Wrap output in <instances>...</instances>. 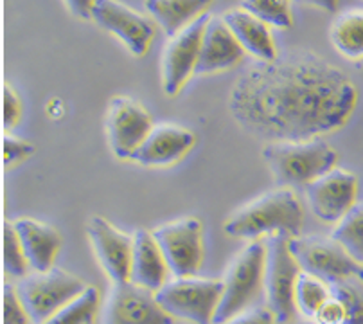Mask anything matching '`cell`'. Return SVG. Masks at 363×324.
I'll return each mask as SVG.
<instances>
[{
  "instance_id": "3957f363",
  "label": "cell",
  "mask_w": 363,
  "mask_h": 324,
  "mask_svg": "<svg viewBox=\"0 0 363 324\" xmlns=\"http://www.w3.org/2000/svg\"><path fill=\"white\" fill-rule=\"evenodd\" d=\"M263 158L279 185H308L335 170L338 153L322 137L308 141L267 143Z\"/></svg>"
},
{
  "instance_id": "d590c367",
  "label": "cell",
  "mask_w": 363,
  "mask_h": 324,
  "mask_svg": "<svg viewBox=\"0 0 363 324\" xmlns=\"http://www.w3.org/2000/svg\"><path fill=\"white\" fill-rule=\"evenodd\" d=\"M294 324H317V323H315L313 319H306V317H304V319H298V320H295Z\"/></svg>"
},
{
  "instance_id": "4dcf8cb0",
  "label": "cell",
  "mask_w": 363,
  "mask_h": 324,
  "mask_svg": "<svg viewBox=\"0 0 363 324\" xmlns=\"http://www.w3.org/2000/svg\"><path fill=\"white\" fill-rule=\"evenodd\" d=\"M22 119V101H20L18 94L15 89L9 85H4V92H2V123H4L6 130L15 128Z\"/></svg>"
},
{
  "instance_id": "8d00e7d4",
  "label": "cell",
  "mask_w": 363,
  "mask_h": 324,
  "mask_svg": "<svg viewBox=\"0 0 363 324\" xmlns=\"http://www.w3.org/2000/svg\"><path fill=\"white\" fill-rule=\"evenodd\" d=\"M90 324H96V323H90Z\"/></svg>"
},
{
  "instance_id": "ba28073f",
  "label": "cell",
  "mask_w": 363,
  "mask_h": 324,
  "mask_svg": "<svg viewBox=\"0 0 363 324\" xmlns=\"http://www.w3.org/2000/svg\"><path fill=\"white\" fill-rule=\"evenodd\" d=\"M290 251L302 272L328 285L344 279L363 283V263L356 261L331 236H290Z\"/></svg>"
},
{
  "instance_id": "ac0fdd59",
  "label": "cell",
  "mask_w": 363,
  "mask_h": 324,
  "mask_svg": "<svg viewBox=\"0 0 363 324\" xmlns=\"http://www.w3.org/2000/svg\"><path fill=\"white\" fill-rule=\"evenodd\" d=\"M169 266L160 251L153 232L146 229H137L133 232L132 266H130V281L143 288L159 292L167 283Z\"/></svg>"
},
{
  "instance_id": "836d02e7",
  "label": "cell",
  "mask_w": 363,
  "mask_h": 324,
  "mask_svg": "<svg viewBox=\"0 0 363 324\" xmlns=\"http://www.w3.org/2000/svg\"><path fill=\"white\" fill-rule=\"evenodd\" d=\"M97 0H63L70 15L79 20H92V9Z\"/></svg>"
},
{
  "instance_id": "52a82bcc",
  "label": "cell",
  "mask_w": 363,
  "mask_h": 324,
  "mask_svg": "<svg viewBox=\"0 0 363 324\" xmlns=\"http://www.w3.org/2000/svg\"><path fill=\"white\" fill-rule=\"evenodd\" d=\"M223 293V279L174 278L167 281L155 297L173 319L193 324H213L214 313Z\"/></svg>"
},
{
  "instance_id": "5bb4252c",
  "label": "cell",
  "mask_w": 363,
  "mask_h": 324,
  "mask_svg": "<svg viewBox=\"0 0 363 324\" xmlns=\"http://www.w3.org/2000/svg\"><path fill=\"white\" fill-rule=\"evenodd\" d=\"M358 197V177L352 171L335 168L306 185V200L324 224H338L351 211Z\"/></svg>"
},
{
  "instance_id": "d6a6232c",
  "label": "cell",
  "mask_w": 363,
  "mask_h": 324,
  "mask_svg": "<svg viewBox=\"0 0 363 324\" xmlns=\"http://www.w3.org/2000/svg\"><path fill=\"white\" fill-rule=\"evenodd\" d=\"M274 315L270 310L257 308V310H247V312L240 313V315L232 317L230 320H225L220 324H274Z\"/></svg>"
},
{
  "instance_id": "1f68e13d",
  "label": "cell",
  "mask_w": 363,
  "mask_h": 324,
  "mask_svg": "<svg viewBox=\"0 0 363 324\" xmlns=\"http://www.w3.org/2000/svg\"><path fill=\"white\" fill-rule=\"evenodd\" d=\"M345 312L342 303L336 299V297H329L328 301L318 308V312L315 313L313 320L317 324H344Z\"/></svg>"
},
{
  "instance_id": "7c38bea8",
  "label": "cell",
  "mask_w": 363,
  "mask_h": 324,
  "mask_svg": "<svg viewBox=\"0 0 363 324\" xmlns=\"http://www.w3.org/2000/svg\"><path fill=\"white\" fill-rule=\"evenodd\" d=\"M174 319L159 305L155 292L132 281L112 283L101 324H173Z\"/></svg>"
},
{
  "instance_id": "8992f818",
  "label": "cell",
  "mask_w": 363,
  "mask_h": 324,
  "mask_svg": "<svg viewBox=\"0 0 363 324\" xmlns=\"http://www.w3.org/2000/svg\"><path fill=\"white\" fill-rule=\"evenodd\" d=\"M89 285L67 270L52 266L45 272H29L16 285L20 301L23 303L33 324H42L55 315L62 306L70 303Z\"/></svg>"
},
{
  "instance_id": "2e32d148",
  "label": "cell",
  "mask_w": 363,
  "mask_h": 324,
  "mask_svg": "<svg viewBox=\"0 0 363 324\" xmlns=\"http://www.w3.org/2000/svg\"><path fill=\"white\" fill-rule=\"evenodd\" d=\"M196 144L193 130L178 124H155L132 161L146 168L173 166Z\"/></svg>"
},
{
  "instance_id": "5b68a950",
  "label": "cell",
  "mask_w": 363,
  "mask_h": 324,
  "mask_svg": "<svg viewBox=\"0 0 363 324\" xmlns=\"http://www.w3.org/2000/svg\"><path fill=\"white\" fill-rule=\"evenodd\" d=\"M264 259L263 290L267 293L268 310L277 324L295 319V285L302 270L290 251V234L277 232L268 236Z\"/></svg>"
},
{
  "instance_id": "8fae6325",
  "label": "cell",
  "mask_w": 363,
  "mask_h": 324,
  "mask_svg": "<svg viewBox=\"0 0 363 324\" xmlns=\"http://www.w3.org/2000/svg\"><path fill=\"white\" fill-rule=\"evenodd\" d=\"M92 22L121 40L135 58L146 56L157 35L153 20L119 0H97L92 9Z\"/></svg>"
},
{
  "instance_id": "603a6c76",
  "label": "cell",
  "mask_w": 363,
  "mask_h": 324,
  "mask_svg": "<svg viewBox=\"0 0 363 324\" xmlns=\"http://www.w3.org/2000/svg\"><path fill=\"white\" fill-rule=\"evenodd\" d=\"M331 238L356 259L363 263V202H356L351 211L331 231Z\"/></svg>"
},
{
  "instance_id": "4316f807",
  "label": "cell",
  "mask_w": 363,
  "mask_h": 324,
  "mask_svg": "<svg viewBox=\"0 0 363 324\" xmlns=\"http://www.w3.org/2000/svg\"><path fill=\"white\" fill-rule=\"evenodd\" d=\"M2 263H4V272L6 276L11 278L22 279L29 274L28 258L23 254L22 243H20L18 234L15 231L13 222L6 220L4 227H2Z\"/></svg>"
},
{
  "instance_id": "44dd1931",
  "label": "cell",
  "mask_w": 363,
  "mask_h": 324,
  "mask_svg": "<svg viewBox=\"0 0 363 324\" xmlns=\"http://www.w3.org/2000/svg\"><path fill=\"white\" fill-rule=\"evenodd\" d=\"M211 4L213 0H144V9L164 35L171 38L207 15Z\"/></svg>"
},
{
  "instance_id": "f1b7e54d",
  "label": "cell",
  "mask_w": 363,
  "mask_h": 324,
  "mask_svg": "<svg viewBox=\"0 0 363 324\" xmlns=\"http://www.w3.org/2000/svg\"><path fill=\"white\" fill-rule=\"evenodd\" d=\"M4 292H2V324H33L28 310L20 301V296L16 292V286L4 283Z\"/></svg>"
},
{
  "instance_id": "e0dca14e",
  "label": "cell",
  "mask_w": 363,
  "mask_h": 324,
  "mask_svg": "<svg viewBox=\"0 0 363 324\" xmlns=\"http://www.w3.org/2000/svg\"><path fill=\"white\" fill-rule=\"evenodd\" d=\"M245 49L236 36L232 35L221 16H211L201 36L200 58H198L194 76L225 72L236 67L243 60Z\"/></svg>"
},
{
  "instance_id": "9a60e30c",
  "label": "cell",
  "mask_w": 363,
  "mask_h": 324,
  "mask_svg": "<svg viewBox=\"0 0 363 324\" xmlns=\"http://www.w3.org/2000/svg\"><path fill=\"white\" fill-rule=\"evenodd\" d=\"M86 236L97 263L112 283L130 281L133 234H126L110 224L105 216H92L86 224Z\"/></svg>"
},
{
  "instance_id": "6da1fadb",
  "label": "cell",
  "mask_w": 363,
  "mask_h": 324,
  "mask_svg": "<svg viewBox=\"0 0 363 324\" xmlns=\"http://www.w3.org/2000/svg\"><path fill=\"white\" fill-rule=\"evenodd\" d=\"M358 89L347 74L309 50L255 62L236 80L228 110L264 143L324 137L349 123Z\"/></svg>"
},
{
  "instance_id": "277c9868",
  "label": "cell",
  "mask_w": 363,
  "mask_h": 324,
  "mask_svg": "<svg viewBox=\"0 0 363 324\" xmlns=\"http://www.w3.org/2000/svg\"><path fill=\"white\" fill-rule=\"evenodd\" d=\"M267 243L263 239L250 242L232 259L223 276V293L214 313L213 324L225 323L247 312L259 292L263 290Z\"/></svg>"
},
{
  "instance_id": "7402d4cb",
  "label": "cell",
  "mask_w": 363,
  "mask_h": 324,
  "mask_svg": "<svg viewBox=\"0 0 363 324\" xmlns=\"http://www.w3.org/2000/svg\"><path fill=\"white\" fill-rule=\"evenodd\" d=\"M329 38L336 53L344 58L363 60V9H351L338 15L329 29Z\"/></svg>"
},
{
  "instance_id": "d4e9b609",
  "label": "cell",
  "mask_w": 363,
  "mask_h": 324,
  "mask_svg": "<svg viewBox=\"0 0 363 324\" xmlns=\"http://www.w3.org/2000/svg\"><path fill=\"white\" fill-rule=\"evenodd\" d=\"M329 297H331V292H329L328 283L306 272L298 274L297 285H295V306L302 313V317L313 319L315 313Z\"/></svg>"
},
{
  "instance_id": "ffe728a7",
  "label": "cell",
  "mask_w": 363,
  "mask_h": 324,
  "mask_svg": "<svg viewBox=\"0 0 363 324\" xmlns=\"http://www.w3.org/2000/svg\"><path fill=\"white\" fill-rule=\"evenodd\" d=\"M232 35L236 36L240 45L243 47L245 53L252 54L257 62H272L279 56L275 40L272 36L270 26L263 20L255 18L243 8L228 9L221 15Z\"/></svg>"
},
{
  "instance_id": "9c48e42d",
  "label": "cell",
  "mask_w": 363,
  "mask_h": 324,
  "mask_svg": "<svg viewBox=\"0 0 363 324\" xmlns=\"http://www.w3.org/2000/svg\"><path fill=\"white\" fill-rule=\"evenodd\" d=\"M153 236L174 278H191L203 265V225L196 216H184L153 229Z\"/></svg>"
},
{
  "instance_id": "e575fe53",
  "label": "cell",
  "mask_w": 363,
  "mask_h": 324,
  "mask_svg": "<svg viewBox=\"0 0 363 324\" xmlns=\"http://www.w3.org/2000/svg\"><path fill=\"white\" fill-rule=\"evenodd\" d=\"M291 2L311 6V8L322 9L325 13H335L338 9V0H291Z\"/></svg>"
},
{
  "instance_id": "d6986e66",
  "label": "cell",
  "mask_w": 363,
  "mask_h": 324,
  "mask_svg": "<svg viewBox=\"0 0 363 324\" xmlns=\"http://www.w3.org/2000/svg\"><path fill=\"white\" fill-rule=\"evenodd\" d=\"M15 231L22 243L23 254L35 272H45L55 266V259L62 247V236L55 227L35 220V218H16L13 220Z\"/></svg>"
},
{
  "instance_id": "83f0119b",
  "label": "cell",
  "mask_w": 363,
  "mask_h": 324,
  "mask_svg": "<svg viewBox=\"0 0 363 324\" xmlns=\"http://www.w3.org/2000/svg\"><path fill=\"white\" fill-rule=\"evenodd\" d=\"M329 292L342 303L345 312L344 324H363V283L344 279L329 285Z\"/></svg>"
},
{
  "instance_id": "4fadbf2b",
  "label": "cell",
  "mask_w": 363,
  "mask_h": 324,
  "mask_svg": "<svg viewBox=\"0 0 363 324\" xmlns=\"http://www.w3.org/2000/svg\"><path fill=\"white\" fill-rule=\"evenodd\" d=\"M209 18L211 15L200 16L196 22L167 38L162 54V90L166 96H177L194 76L200 58L201 36Z\"/></svg>"
},
{
  "instance_id": "cb8c5ba5",
  "label": "cell",
  "mask_w": 363,
  "mask_h": 324,
  "mask_svg": "<svg viewBox=\"0 0 363 324\" xmlns=\"http://www.w3.org/2000/svg\"><path fill=\"white\" fill-rule=\"evenodd\" d=\"M99 306V292L94 286H86L72 301L58 310L55 315L42 324H90Z\"/></svg>"
},
{
  "instance_id": "30bf717a",
  "label": "cell",
  "mask_w": 363,
  "mask_h": 324,
  "mask_svg": "<svg viewBox=\"0 0 363 324\" xmlns=\"http://www.w3.org/2000/svg\"><path fill=\"white\" fill-rule=\"evenodd\" d=\"M153 126V119L147 110L135 99L126 96L110 99L105 130L110 150L117 158L132 161Z\"/></svg>"
},
{
  "instance_id": "f546056e",
  "label": "cell",
  "mask_w": 363,
  "mask_h": 324,
  "mask_svg": "<svg viewBox=\"0 0 363 324\" xmlns=\"http://www.w3.org/2000/svg\"><path fill=\"white\" fill-rule=\"evenodd\" d=\"M35 153V146L29 141H23L15 135L6 134L2 139V161L4 166H16L22 161Z\"/></svg>"
},
{
  "instance_id": "484cf974",
  "label": "cell",
  "mask_w": 363,
  "mask_h": 324,
  "mask_svg": "<svg viewBox=\"0 0 363 324\" xmlns=\"http://www.w3.org/2000/svg\"><path fill=\"white\" fill-rule=\"evenodd\" d=\"M240 8L277 29H290L294 23L291 0H241Z\"/></svg>"
},
{
  "instance_id": "7a4b0ae2",
  "label": "cell",
  "mask_w": 363,
  "mask_h": 324,
  "mask_svg": "<svg viewBox=\"0 0 363 324\" xmlns=\"http://www.w3.org/2000/svg\"><path fill=\"white\" fill-rule=\"evenodd\" d=\"M302 224L304 209L295 191L286 185H279L232 212L225 222L223 231L232 238L255 242L277 232L298 236Z\"/></svg>"
}]
</instances>
